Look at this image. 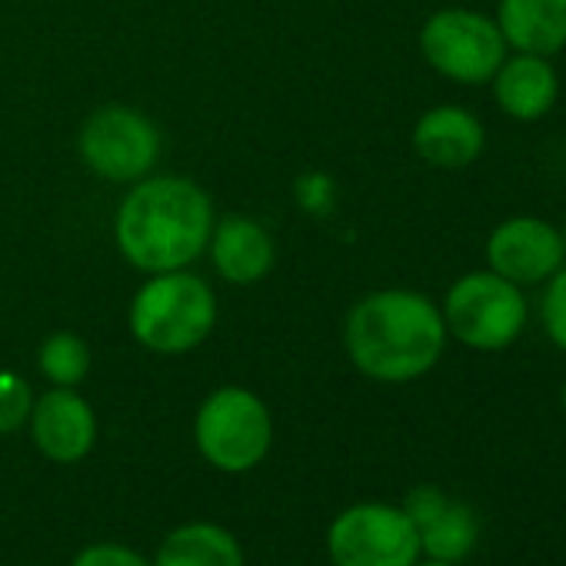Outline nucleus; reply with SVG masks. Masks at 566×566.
<instances>
[{"instance_id": "f257e3e1", "label": "nucleus", "mask_w": 566, "mask_h": 566, "mask_svg": "<svg viewBox=\"0 0 566 566\" xmlns=\"http://www.w3.org/2000/svg\"><path fill=\"white\" fill-rule=\"evenodd\" d=\"M344 344L360 374L410 384L443 357L447 324L440 307L417 291H377L350 311Z\"/></svg>"}, {"instance_id": "f03ea898", "label": "nucleus", "mask_w": 566, "mask_h": 566, "mask_svg": "<svg viewBox=\"0 0 566 566\" xmlns=\"http://www.w3.org/2000/svg\"><path fill=\"white\" fill-rule=\"evenodd\" d=\"M213 230L207 193L184 177H154L127 193L117 213L124 256L150 273L180 270L203 253Z\"/></svg>"}, {"instance_id": "7ed1b4c3", "label": "nucleus", "mask_w": 566, "mask_h": 566, "mask_svg": "<svg viewBox=\"0 0 566 566\" xmlns=\"http://www.w3.org/2000/svg\"><path fill=\"white\" fill-rule=\"evenodd\" d=\"M217 321L210 287L193 273H157L130 307L134 337L157 354H187L207 340Z\"/></svg>"}, {"instance_id": "20e7f679", "label": "nucleus", "mask_w": 566, "mask_h": 566, "mask_svg": "<svg viewBox=\"0 0 566 566\" xmlns=\"http://www.w3.org/2000/svg\"><path fill=\"white\" fill-rule=\"evenodd\" d=\"M440 314L447 324V337H457L470 350L496 354L513 347L523 334L526 297L523 287L493 270H470L450 287Z\"/></svg>"}, {"instance_id": "39448f33", "label": "nucleus", "mask_w": 566, "mask_h": 566, "mask_svg": "<svg viewBox=\"0 0 566 566\" xmlns=\"http://www.w3.org/2000/svg\"><path fill=\"white\" fill-rule=\"evenodd\" d=\"M197 447L207 463L223 473L253 470L273 440L270 410L263 400L243 387H223L210 394L193 423Z\"/></svg>"}, {"instance_id": "423d86ee", "label": "nucleus", "mask_w": 566, "mask_h": 566, "mask_svg": "<svg viewBox=\"0 0 566 566\" xmlns=\"http://www.w3.org/2000/svg\"><path fill=\"white\" fill-rule=\"evenodd\" d=\"M427 64L457 84H490L510 48L493 18L467 8L437 11L420 31Z\"/></svg>"}, {"instance_id": "0eeeda50", "label": "nucleus", "mask_w": 566, "mask_h": 566, "mask_svg": "<svg viewBox=\"0 0 566 566\" xmlns=\"http://www.w3.org/2000/svg\"><path fill=\"white\" fill-rule=\"evenodd\" d=\"M334 566H413L420 536L410 516L390 503H357L327 530Z\"/></svg>"}, {"instance_id": "6e6552de", "label": "nucleus", "mask_w": 566, "mask_h": 566, "mask_svg": "<svg viewBox=\"0 0 566 566\" xmlns=\"http://www.w3.org/2000/svg\"><path fill=\"white\" fill-rule=\"evenodd\" d=\"M81 154L107 180H137L157 164L160 134L130 107H101L81 130Z\"/></svg>"}, {"instance_id": "1a4fd4ad", "label": "nucleus", "mask_w": 566, "mask_h": 566, "mask_svg": "<svg viewBox=\"0 0 566 566\" xmlns=\"http://www.w3.org/2000/svg\"><path fill=\"white\" fill-rule=\"evenodd\" d=\"M566 263L563 230L536 213H516L496 223L486 237V270L516 287L546 283Z\"/></svg>"}, {"instance_id": "9d476101", "label": "nucleus", "mask_w": 566, "mask_h": 566, "mask_svg": "<svg viewBox=\"0 0 566 566\" xmlns=\"http://www.w3.org/2000/svg\"><path fill=\"white\" fill-rule=\"evenodd\" d=\"M31 433L48 460L77 463L97 440V420L84 397H77L71 387H57L34 403Z\"/></svg>"}, {"instance_id": "9b49d317", "label": "nucleus", "mask_w": 566, "mask_h": 566, "mask_svg": "<svg viewBox=\"0 0 566 566\" xmlns=\"http://www.w3.org/2000/svg\"><path fill=\"white\" fill-rule=\"evenodd\" d=\"M493 101L496 107L520 124H536L543 120L556 97H559V77L549 57L539 54H520L510 51L506 61L493 74Z\"/></svg>"}, {"instance_id": "f8f14e48", "label": "nucleus", "mask_w": 566, "mask_h": 566, "mask_svg": "<svg viewBox=\"0 0 566 566\" xmlns=\"http://www.w3.org/2000/svg\"><path fill=\"white\" fill-rule=\"evenodd\" d=\"M417 154L440 170H463L480 160L486 147V130L476 114L457 104H440L427 111L413 127Z\"/></svg>"}, {"instance_id": "ddd939ff", "label": "nucleus", "mask_w": 566, "mask_h": 566, "mask_svg": "<svg viewBox=\"0 0 566 566\" xmlns=\"http://www.w3.org/2000/svg\"><path fill=\"white\" fill-rule=\"evenodd\" d=\"M493 21L510 51L553 57L566 48V0H500Z\"/></svg>"}, {"instance_id": "4468645a", "label": "nucleus", "mask_w": 566, "mask_h": 566, "mask_svg": "<svg viewBox=\"0 0 566 566\" xmlns=\"http://www.w3.org/2000/svg\"><path fill=\"white\" fill-rule=\"evenodd\" d=\"M210 250L217 270L233 283H253L273 263L270 233L250 217H237V213L223 217L217 230H210Z\"/></svg>"}, {"instance_id": "2eb2a0df", "label": "nucleus", "mask_w": 566, "mask_h": 566, "mask_svg": "<svg viewBox=\"0 0 566 566\" xmlns=\"http://www.w3.org/2000/svg\"><path fill=\"white\" fill-rule=\"evenodd\" d=\"M154 566H243V549L230 530L197 520L164 536Z\"/></svg>"}, {"instance_id": "dca6fc26", "label": "nucleus", "mask_w": 566, "mask_h": 566, "mask_svg": "<svg viewBox=\"0 0 566 566\" xmlns=\"http://www.w3.org/2000/svg\"><path fill=\"white\" fill-rule=\"evenodd\" d=\"M417 536H420V553H427V559L460 563L473 553L480 539V520L467 503L450 500L430 523L417 530Z\"/></svg>"}, {"instance_id": "f3484780", "label": "nucleus", "mask_w": 566, "mask_h": 566, "mask_svg": "<svg viewBox=\"0 0 566 566\" xmlns=\"http://www.w3.org/2000/svg\"><path fill=\"white\" fill-rule=\"evenodd\" d=\"M91 354L81 337L74 334H54L41 347V370L54 387H77L87 377Z\"/></svg>"}, {"instance_id": "a211bd4d", "label": "nucleus", "mask_w": 566, "mask_h": 566, "mask_svg": "<svg viewBox=\"0 0 566 566\" xmlns=\"http://www.w3.org/2000/svg\"><path fill=\"white\" fill-rule=\"evenodd\" d=\"M539 324L553 347L566 354V263L543 283V297H539Z\"/></svg>"}, {"instance_id": "6ab92c4d", "label": "nucleus", "mask_w": 566, "mask_h": 566, "mask_svg": "<svg viewBox=\"0 0 566 566\" xmlns=\"http://www.w3.org/2000/svg\"><path fill=\"white\" fill-rule=\"evenodd\" d=\"M31 384L11 370H0V433H14L31 420Z\"/></svg>"}, {"instance_id": "aec40b11", "label": "nucleus", "mask_w": 566, "mask_h": 566, "mask_svg": "<svg viewBox=\"0 0 566 566\" xmlns=\"http://www.w3.org/2000/svg\"><path fill=\"white\" fill-rule=\"evenodd\" d=\"M71 566H154V563L124 543H94V546H84Z\"/></svg>"}, {"instance_id": "412c9836", "label": "nucleus", "mask_w": 566, "mask_h": 566, "mask_svg": "<svg viewBox=\"0 0 566 566\" xmlns=\"http://www.w3.org/2000/svg\"><path fill=\"white\" fill-rule=\"evenodd\" d=\"M450 503V496L440 490V486H430V483H423V486H413L410 493H407V500H403V513L410 516V523L420 530L423 523H430L443 506Z\"/></svg>"}, {"instance_id": "4be33fe9", "label": "nucleus", "mask_w": 566, "mask_h": 566, "mask_svg": "<svg viewBox=\"0 0 566 566\" xmlns=\"http://www.w3.org/2000/svg\"><path fill=\"white\" fill-rule=\"evenodd\" d=\"M413 566H457V563H440V559H427V563H413Z\"/></svg>"}, {"instance_id": "5701e85b", "label": "nucleus", "mask_w": 566, "mask_h": 566, "mask_svg": "<svg viewBox=\"0 0 566 566\" xmlns=\"http://www.w3.org/2000/svg\"><path fill=\"white\" fill-rule=\"evenodd\" d=\"M563 413H566V380H563Z\"/></svg>"}, {"instance_id": "b1692460", "label": "nucleus", "mask_w": 566, "mask_h": 566, "mask_svg": "<svg viewBox=\"0 0 566 566\" xmlns=\"http://www.w3.org/2000/svg\"><path fill=\"white\" fill-rule=\"evenodd\" d=\"M563 243H566V227H563Z\"/></svg>"}, {"instance_id": "393cba45", "label": "nucleus", "mask_w": 566, "mask_h": 566, "mask_svg": "<svg viewBox=\"0 0 566 566\" xmlns=\"http://www.w3.org/2000/svg\"><path fill=\"white\" fill-rule=\"evenodd\" d=\"M563 157H566V150H563Z\"/></svg>"}]
</instances>
